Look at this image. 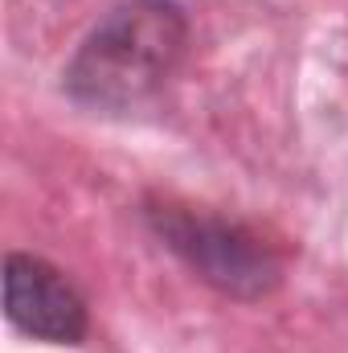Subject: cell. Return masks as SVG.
I'll list each match as a JSON object with an SVG mask.
<instances>
[{"mask_svg":"<svg viewBox=\"0 0 348 353\" xmlns=\"http://www.w3.org/2000/svg\"><path fill=\"white\" fill-rule=\"evenodd\" d=\"M144 222L201 283L221 296L262 300L283 283L279 255L242 222H226L217 214H201L176 201H148Z\"/></svg>","mask_w":348,"mask_h":353,"instance_id":"7a4b0ae2","label":"cell"},{"mask_svg":"<svg viewBox=\"0 0 348 353\" xmlns=\"http://www.w3.org/2000/svg\"><path fill=\"white\" fill-rule=\"evenodd\" d=\"M4 312L12 329L45 345H83L90 333V312L78 288L54 263L8 251L4 259Z\"/></svg>","mask_w":348,"mask_h":353,"instance_id":"3957f363","label":"cell"},{"mask_svg":"<svg viewBox=\"0 0 348 353\" xmlns=\"http://www.w3.org/2000/svg\"><path fill=\"white\" fill-rule=\"evenodd\" d=\"M188 46V17L176 0H123L74 50L62 70L70 103L98 115H127L152 103Z\"/></svg>","mask_w":348,"mask_h":353,"instance_id":"6da1fadb","label":"cell"}]
</instances>
